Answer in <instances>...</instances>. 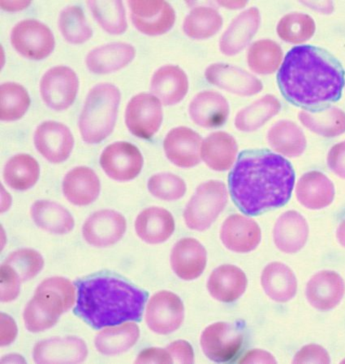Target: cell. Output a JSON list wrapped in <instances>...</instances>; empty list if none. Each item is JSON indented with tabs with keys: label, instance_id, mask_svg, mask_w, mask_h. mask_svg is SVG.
<instances>
[{
	"label": "cell",
	"instance_id": "2e32d148",
	"mask_svg": "<svg viewBox=\"0 0 345 364\" xmlns=\"http://www.w3.org/2000/svg\"><path fill=\"white\" fill-rule=\"evenodd\" d=\"M220 240L226 249L238 254H247L259 247L262 231L254 220L235 214L227 217L222 225Z\"/></svg>",
	"mask_w": 345,
	"mask_h": 364
},
{
	"label": "cell",
	"instance_id": "9f6ffc18",
	"mask_svg": "<svg viewBox=\"0 0 345 364\" xmlns=\"http://www.w3.org/2000/svg\"><path fill=\"white\" fill-rule=\"evenodd\" d=\"M343 363H345V360L343 361Z\"/></svg>",
	"mask_w": 345,
	"mask_h": 364
},
{
	"label": "cell",
	"instance_id": "f35d334b",
	"mask_svg": "<svg viewBox=\"0 0 345 364\" xmlns=\"http://www.w3.org/2000/svg\"><path fill=\"white\" fill-rule=\"evenodd\" d=\"M282 60V47L272 40L258 41L249 49V67L259 75H269L277 72Z\"/></svg>",
	"mask_w": 345,
	"mask_h": 364
},
{
	"label": "cell",
	"instance_id": "681fc988",
	"mask_svg": "<svg viewBox=\"0 0 345 364\" xmlns=\"http://www.w3.org/2000/svg\"><path fill=\"white\" fill-rule=\"evenodd\" d=\"M327 166L339 178L345 179V141L332 146L327 155Z\"/></svg>",
	"mask_w": 345,
	"mask_h": 364
},
{
	"label": "cell",
	"instance_id": "e0dca14e",
	"mask_svg": "<svg viewBox=\"0 0 345 364\" xmlns=\"http://www.w3.org/2000/svg\"><path fill=\"white\" fill-rule=\"evenodd\" d=\"M202 137L192 129L180 127L172 129L163 142L166 156L175 166L190 168L201 161Z\"/></svg>",
	"mask_w": 345,
	"mask_h": 364
},
{
	"label": "cell",
	"instance_id": "ba28073f",
	"mask_svg": "<svg viewBox=\"0 0 345 364\" xmlns=\"http://www.w3.org/2000/svg\"><path fill=\"white\" fill-rule=\"evenodd\" d=\"M11 42L17 51L29 60H43L55 48V38L51 29L35 20L17 23L11 31Z\"/></svg>",
	"mask_w": 345,
	"mask_h": 364
},
{
	"label": "cell",
	"instance_id": "44dd1931",
	"mask_svg": "<svg viewBox=\"0 0 345 364\" xmlns=\"http://www.w3.org/2000/svg\"><path fill=\"white\" fill-rule=\"evenodd\" d=\"M207 254L195 238H183L175 245L171 254V267L178 277L185 281L200 278L206 269Z\"/></svg>",
	"mask_w": 345,
	"mask_h": 364
},
{
	"label": "cell",
	"instance_id": "d6a6232c",
	"mask_svg": "<svg viewBox=\"0 0 345 364\" xmlns=\"http://www.w3.org/2000/svg\"><path fill=\"white\" fill-rule=\"evenodd\" d=\"M269 145L278 154L289 158L302 156L307 149L305 134L296 123L291 121H279L269 130Z\"/></svg>",
	"mask_w": 345,
	"mask_h": 364
},
{
	"label": "cell",
	"instance_id": "1f68e13d",
	"mask_svg": "<svg viewBox=\"0 0 345 364\" xmlns=\"http://www.w3.org/2000/svg\"><path fill=\"white\" fill-rule=\"evenodd\" d=\"M238 151L237 141L230 134L218 132L210 134L202 144L201 157L215 171L230 170L235 163Z\"/></svg>",
	"mask_w": 345,
	"mask_h": 364
},
{
	"label": "cell",
	"instance_id": "7402d4cb",
	"mask_svg": "<svg viewBox=\"0 0 345 364\" xmlns=\"http://www.w3.org/2000/svg\"><path fill=\"white\" fill-rule=\"evenodd\" d=\"M309 234L307 220L297 211L288 210L279 217L274 226V243L284 254H296L306 245Z\"/></svg>",
	"mask_w": 345,
	"mask_h": 364
},
{
	"label": "cell",
	"instance_id": "83f0119b",
	"mask_svg": "<svg viewBox=\"0 0 345 364\" xmlns=\"http://www.w3.org/2000/svg\"><path fill=\"white\" fill-rule=\"evenodd\" d=\"M150 90L163 105H175L182 101L188 92V78L177 66L162 67L152 77Z\"/></svg>",
	"mask_w": 345,
	"mask_h": 364
},
{
	"label": "cell",
	"instance_id": "f5cc1de1",
	"mask_svg": "<svg viewBox=\"0 0 345 364\" xmlns=\"http://www.w3.org/2000/svg\"><path fill=\"white\" fill-rule=\"evenodd\" d=\"M240 363H277L276 359L267 351L253 350L245 355Z\"/></svg>",
	"mask_w": 345,
	"mask_h": 364
},
{
	"label": "cell",
	"instance_id": "9a60e30c",
	"mask_svg": "<svg viewBox=\"0 0 345 364\" xmlns=\"http://www.w3.org/2000/svg\"><path fill=\"white\" fill-rule=\"evenodd\" d=\"M128 5L133 25L144 34L157 36L174 26L175 11L165 1H130Z\"/></svg>",
	"mask_w": 345,
	"mask_h": 364
},
{
	"label": "cell",
	"instance_id": "b9f144b4",
	"mask_svg": "<svg viewBox=\"0 0 345 364\" xmlns=\"http://www.w3.org/2000/svg\"><path fill=\"white\" fill-rule=\"evenodd\" d=\"M316 26L311 16L294 13L286 15L277 26L279 37L286 43L300 44L311 39L315 33Z\"/></svg>",
	"mask_w": 345,
	"mask_h": 364
},
{
	"label": "cell",
	"instance_id": "7a4b0ae2",
	"mask_svg": "<svg viewBox=\"0 0 345 364\" xmlns=\"http://www.w3.org/2000/svg\"><path fill=\"white\" fill-rule=\"evenodd\" d=\"M277 81L280 91L289 102L314 110L340 100L344 70L325 50L314 46H298L286 55Z\"/></svg>",
	"mask_w": 345,
	"mask_h": 364
},
{
	"label": "cell",
	"instance_id": "bcb514c9",
	"mask_svg": "<svg viewBox=\"0 0 345 364\" xmlns=\"http://www.w3.org/2000/svg\"><path fill=\"white\" fill-rule=\"evenodd\" d=\"M148 190L152 196L168 202L179 200L187 190L183 179L170 173H158L150 178Z\"/></svg>",
	"mask_w": 345,
	"mask_h": 364
},
{
	"label": "cell",
	"instance_id": "f6af8a7d",
	"mask_svg": "<svg viewBox=\"0 0 345 364\" xmlns=\"http://www.w3.org/2000/svg\"><path fill=\"white\" fill-rule=\"evenodd\" d=\"M4 264L9 267L23 283L32 279L42 271L44 261L42 255L36 250L21 249L11 252Z\"/></svg>",
	"mask_w": 345,
	"mask_h": 364
},
{
	"label": "cell",
	"instance_id": "7dc6e473",
	"mask_svg": "<svg viewBox=\"0 0 345 364\" xmlns=\"http://www.w3.org/2000/svg\"><path fill=\"white\" fill-rule=\"evenodd\" d=\"M0 272H1V301H13L20 294L21 282L4 263Z\"/></svg>",
	"mask_w": 345,
	"mask_h": 364
},
{
	"label": "cell",
	"instance_id": "d4e9b609",
	"mask_svg": "<svg viewBox=\"0 0 345 364\" xmlns=\"http://www.w3.org/2000/svg\"><path fill=\"white\" fill-rule=\"evenodd\" d=\"M248 279L242 269L223 265L210 274L207 282L210 295L224 303L236 301L247 291Z\"/></svg>",
	"mask_w": 345,
	"mask_h": 364
},
{
	"label": "cell",
	"instance_id": "ac0fdd59",
	"mask_svg": "<svg viewBox=\"0 0 345 364\" xmlns=\"http://www.w3.org/2000/svg\"><path fill=\"white\" fill-rule=\"evenodd\" d=\"M205 76L210 84L242 97L254 96L262 90V82L254 75L229 64H212Z\"/></svg>",
	"mask_w": 345,
	"mask_h": 364
},
{
	"label": "cell",
	"instance_id": "4dcf8cb0",
	"mask_svg": "<svg viewBox=\"0 0 345 364\" xmlns=\"http://www.w3.org/2000/svg\"><path fill=\"white\" fill-rule=\"evenodd\" d=\"M136 50L130 44L113 43L91 50L86 57L91 72L107 74L125 68L135 57Z\"/></svg>",
	"mask_w": 345,
	"mask_h": 364
},
{
	"label": "cell",
	"instance_id": "f1b7e54d",
	"mask_svg": "<svg viewBox=\"0 0 345 364\" xmlns=\"http://www.w3.org/2000/svg\"><path fill=\"white\" fill-rule=\"evenodd\" d=\"M135 230L140 239L150 245L165 242L175 231V221L168 210L152 207L142 211L135 222Z\"/></svg>",
	"mask_w": 345,
	"mask_h": 364
},
{
	"label": "cell",
	"instance_id": "ffe728a7",
	"mask_svg": "<svg viewBox=\"0 0 345 364\" xmlns=\"http://www.w3.org/2000/svg\"><path fill=\"white\" fill-rule=\"evenodd\" d=\"M345 283L340 274L333 271H321L309 280L306 296L308 302L319 311L335 309L342 301Z\"/></svg>",
	"mask_w": 345,
	"mask_h": 364
},
{
	"label": "cell",
	"instance_id": "ab89813d",
	"mask_svg": "<svg viewBox=\"0 0 345 364\" xmlns=\"http://www.w3.org/2000/svg\"><path fill=\"white\" fill-rule=\"evenodd\" d=\"M223 26V19L214 9L196 8L187 16L184 31L191 38L202 40L214 36Z\"/></svg>",
	"mask_w": 345,
	"mask_h": 364
},
{
	"label": "cell",
	"instance_id": "5b68a950",
	"mask_svg": "<svg viewBox=\"0 0 345 364\" xmlns=\"http://www.w3.org/2000/svg\"><path fill=\"white\" fill-rule=\"evenodd\" d=\"M120 92L108 83L93 87L88 94L79 120L84 142L96 144L113 132L120 102Z\"/></svg>",
	"mask_w": 345,
	"mask_h": 364
},
{
	"label": "cell",
	"instance_id": "6da1fadb",
	"mask_svg": "<svg viewBox=\"0 0 345 364\" xmlns=\"http://www.w3.org/2000/svg\"><path fill=\"white\" fill-rule=\"evenodd\" d=\"M232 200L244 214L259 215L283 207L295 185L289 161L267 150L241 152L229 177Z\"/></svg>",
	"mask_w": 345,
	"mask_h": 364
},
{
	"label": "cell",
	"instance_id": "484cf974",
	"mask_svg": "<svg viewBox=\"0 0 345 364\" xmlns=\"http://www.w3.org/2000/svg\"><path fill=\"white\" fill-rule=\"evenodd\" d=\"M259 11L251 8L232 21L220 40V50L226 55H235L247 47L260 26Z\"/></svg>",
	"mask_w": 345,
	"mask_h": 364
},
{
	"label": "cell",
	"instance_id": "f907efd6",
	"mask_svg": "<svg viewBox=\"0 0 345 364\" xmlns=\"http://www.w3.org/2000/svg\"><path fill=\"white\" fill-rule=\"evenodd\" d=\"M171 355L173 363H192L195 362L194 350L191 345L184 340H178L167 348Z\"/></svg>",
	"mask_w": 345,
	"mask_h": 364
},
{
	"label": "cell",
	"instance_id": "7c38bea8",
	"mask_svg": "<svg viewBox=\"0 0 345 364\" xmlns=\"http://www.w3.org/2000/svg\"><path fill=\"white\" fill-rule=\"evenodd\" d=\"M143 157L136 146L116 142L104 149L101 164L110 178L118 181H131L138 177L143 166Z\"/></svg>",
	"mask_w": 345,
	"mask_h": 364
},
{
	"label": "cell",
	"instance_id": "816d5d0a",
	"mask_svg": "<svg viewBox=\"0 0 345 364\" xmlns=\"http://www.w3.org/2000/svg\"><path fill=\"white\" fill-rule=\"evenodd\" d=\"M137 363H172L173 360L168 350L161 348L144 350L138 357Z\"/></svg>",
	"mask_w": 345,
	"mask_h": 364
},
{
	"label": "cell",
	"instance_id": "52a82bcc",
	"mask_svg": "<svg viewBox=\"0 0 345 364\" xmlns=\"http://www.w3.org/2000/svg\"><path fill=\"white\" fill-rule=\"evenodd\" d=\"M241 328L230 322H216L205 328L200 343L205 355L216 363L230 362L243 344Z\"/></svg>",
	"mask_w": 345,
	"mask_h": 364
},
{
	"label": "cell",
	"instance_id": "e575fe53",
	"mask_svg": "<svg viewBox=\"0 0 345 364\" xmlns=\"http://www.w3.org/2000/svg\"><path fill=\"white\" fill-rule=\"evenodd\" d=\"M298 117L304 126L319 136L336 138L345 132V113L341 109L304 110Z\"/></svg>",
	"mask_w": 345,
	"mask_h": 364
},
{
	"label": "cell",
	"instance_id": "3957f363",
	"mask_svg": "<svg viewBox=\"0 0 345 364\" xmlns=\"http://www.w3.org/2000/svg\"><path fill=\"white\" fill-rule=\"evenodd\" d=\"M77 287L75 314L93 328L141 321L148 294L127 282L97 277L81 281Z\"/></svg>",
	"mask_w": 345,
	"mask_h": 364
},
{
	"label": "cell",
	"instance_id": "c3c4849f",
	"mask_svg": "<svg viewBox=\"0 0 345 364\" xmlns=\"http://www.w3.org/2000/svg\"><path fill=\"white\" fill-rule=\"evenodd\" d=\"M292 363H330L331 357L323 346L317 344H309L297 352Z\"/></svg>",
	"mask_w": 345,
	"mask_h": 364
},
{
	"label": "cell",
	"instance_id": "d6986e66",
	"mask_svg": "<svg viewBox=\"0 0 345 364\" xmlns=\"http://www.w3.org/2000/svg\"><path fill=\"white\" fill-rule=\"evenodd\" d=\"M88 350L83 340L75 337L55 338L34 346L33 358L37 363H78L86 360Z\"/></svg>",
	"mask_w": 345,
	"mask_h": 364
},
{
	"label": "cell",
	"instance_id": "277c9868",
	"mask_svg": "<svg viewBox=\"0 0 345 364\" xmlns=\"http://www.w3.org/2000/svg\"><path fill=\"white\" fill-rule=\"evenodd\" d=\"M74 302L75 289L71 282L62 277L45 279L25 309L26 328L32 333L48 330Z\"/></svg>",
	"mask_w": 345,
	"mask_h": 364
},
{
	"label": "cell",
	"instance_id": "8fae6325",
	"mask_svg": "<svg viewBox=\"0 0 345 364\" xmlns=\"http://www.w3.org/2000/svg\"><path fill=\"white\" fill-rule=\"evenodd\" d=\"M184 318V304L178 296L171 291L156 293L146 307V324L156 333L169 334L177 331Z\"/></svg>",
	"mask_w": 345,
	"mask_h": 364
},
{
	"label": "cell",
	"instance_id": "7bdbcfd3",
	"mask_svg": "<svg viewBox=\"0 0 345 364\" xmlns=\"http://www.w3.org/2000/svg\"><path fill=\"white\" fill-rule=\"evenodd\" d=\"M88 5L105 31L112 34H121L128 27L125 9L121 1H89Z\"/></svg>",
	"mask_w": 345,
	"mask_h": 364
},
{
	"label": "cell",
	"instance_id": "836d02e7",
	"mask_svg": "<svg viewBox=\"0 0 345 364\" xmlns=\"http://www.w3.org/2000/svg\"><path fill=\"white\" fill-rule=\"evenodd\" d=\"M31 213L34 224L50 233L67 234L74 228L72 215L61 205L54 202L37 201L32 205Z\"/></svg>",
	"mask_w": 345,
	"mask_h": 364
},
{
	"label": "cell",
	"instance_id": "4fadbf2b",
	"mask_svg": "<svg viewBox=\"0 0 345 364\" xmlns=\"http://www.w3.org/2000/svg\"><path fill=\"white\" fill-rule=\"evenodd\" d=\"M34 144L46 160L58 164L66 161L71 154L74 139L66 125L48 121L42 123L35 131Z\"/></svg>",
	"mask_w": 345,
	"mask_h": 364
},
{
	"label": "cell",
	"instance_id": "5bb4252c",
	"mask_svg": "<svg viewBox=\"0 0 345 364\" xmlns=\"http://www.w3.org/2000/svg\"><path fill=\"white\" fill-rule=\"evenodd\" d=\"M126 220L113 210H102L91 215L83 228L86 242L95 247L104 248L119 242L126 232Z\"/></svg>",
	"mask_w": 345,
	"mask_h": 364
},
{
	"label": "cell",
	"instance_id": "30bf717a",
	"mask_svg": "<svg viewBox=\"0 0 345 364\" xmlns=\"http://www.w3.org/2000/svg\"><path fill=\"white\" fill-rule=\"evenodd\" d=\"M162 122V105L156 97L148 93H140L128 102L125 123L133 136L149 139L160 130Z\"/></svg>",
	"mask_w": 345,
	"mask_h": 364
},
{
	"label": "cell",
	"instance_id": "60d3db41",
	"mask_svg": "<svg viewBox=\"0 0 345 364\" xmlns=\"http://www.w3.org/2000/svg\"><path fill=\"white\" fill-rule=\"evenodd\" d=\"M0 97V117L2 121L11 122L21 119L31 105V98L25 87L13 82L1 85Z\"/></svg>",
	"mask_w": 345,
	"mask_h": 364
},
{
	"label": "cell",
	"instance_id": "9c48e42d",
	"mask_svg": "<svg viewBox=\"0 0 345 364\" xmlns=\"http://www.w3.org/2000/svg\"><path fill=\"white\" fill-rule=\"evenodd\" d=\"M78 86V76L73 69L63 66L52 68L41 80V96L49 108L63 111L73 104Z\"/></svg>",
	"mask_w": 345,
	"mask_h": 364
},
{
	"label": "cell",
	"instance_id": "ee69618b",
	"mask_svg": "<svg viewBox=\"0 0 345 364\" xmlns=\"http://www.w3.org/2000/svg\"><path fill=\"white\" fill-rule=\"evenodd\" d=\"M58 28L66 41L73 44L84 43L93 35L83 10L69 6L62 10L58 18Z\"/></svg>",
	"mask_w": 345,
	"mask_h": 364
},
{
	"label": "cell",
	"instance_id": "4316f807",
	"mask_svg": "<svg viewBox=\"0 0 345 364\" xmlns=\"http://www.w3.org/2000/svg\"><path fill=\"white\" fill-rule=\"evenodd\" d=\"M101 189V181L95 171L85 166L72 169L63 181L64 196L76 205H86L95 202Z\"/></svg>",
	"mask_w": 345,
	"mask_h": 364
},
{
	"label": "cell",
	"instance_id": "8d00e7d4",
	"mask_svg": "<svg viewBox=\"0 0 345 364\" xmlns=\"http://www.w3.org/2000/svg\"><path fill=\"white\" fill-rule=\"evenodd\" d=\"M282 104L279 100L272 95H266L240 111L235 126L240 132H255L278 114Z\"/></svg>",
	"mask_w": 345,
	"mask_h": 364
},
{
	"label": "cell",
	"instance_id": "db71d44e",
	"mask_svg": "<svg viewBox=\"0 0 345 364\" xmlns=\"http://www.w3.org/2000/svg\"><path fill=\"white\" fill-rule=\"evenodd\" d=\"M336 239L339 244L345 249V220L339 225L336 229Z\"/></svg>",
	"mask_w": 345,
	"mask_h": 364
},
{
	"label": "cell",
	"instance_id": "74e56055",
	"mask_svg": "<svg viewBox=\"0 0 345 364\" xmlns=\"http://www.w3.org/2000/svg\"><path fill=\"white\" fill-rule=\"evenodd\" d=\"M40 168L36 160L27 154H19L6 164L4 179L11 189L26 191L31 189L39 178Z\"/></svg>",
	"mask_w": 345,
	"mask_h": 364
},
{
	"label": "cell",
	"instance_id": "f546056e",
	"mask_svg": "<svg viewBox=\"0 0 345 364\" xmlns=\"http://www.w3.org/2000/svg\"><path fill=\"white\" fill-rule=\"evenodd\" d=\"M261 284L266 295L278 303L294 299L297 291V280L294 272L285 264L272 262L263 269Z\"/></svg>",
	"mask_w": 345,
	"mask_h": 364
},
{
	"label": "cell",
	"instance_id": "603a6c76",
	"mask_svg": "<svg viewBox=\"0 0 345 364\" xmlns=\"http://www.w3.org/2000/svg\"><path fill=\"white\" fill-rule=\"evenodd\" d=\"M296 196L297 201L309 210L324 209L334 201L335 186L324 173L308 172L298 181Z\"/></svg>",
	"mask_w": 345,
	"mask_h": 364
},
{
	"label": "cell",
	"instance_id": "cb8c5ba5",
	"mask_svg": "<svg viewBox=\"0 0 345 364\" xmlns=\"http://www.w3.org/2000/svg\"><path fill=\"white\" fill-rule=\"evenodd\" d=\"M230 105L220 93L204 91L190 103L189 112L192 122L204 128H218L230 116Z\"/></svg>",
	"mask_w": 345,
	"mask_h": 364
},
{
	"label": "cell",
	"instance_id": "11a10c76",
	"mask_svg": "<svg viewBox=\"0 0 345 364\" xmlns=\"http://www.w3.org/2000/svg\"><path fill=\"white\" fill-rule=\"evenodd\" d=\"M221 5L229 9H242L244 7L247 2H220Z\"/></svg>",
	"mask_w": 345,
	"mask_h": 364
},
{
	"label": "cell",
	"instance_id": "8992f818",
	"mask_svg": "<svg viewBox=\"0 0 345 364\" xmlns=\"http://www.w3.org/2000/svg\"><path fill=\"white\" fill-rule=\"evenodd\" d=\"M224 182L208 181L197 188L184 211L185 225L191 230L202 232L214 224L227 203Z\"/></svg>",
	"mask_w": 345,
	"mask_h": 364
},
{
	"label": "cell",
	"instance_id": "d590c367",
	"mask_svg": "<svg viewBox=\"0 0 345 364\" xmlns=\"http://www.w3.org/2000/svg\"><path fill=\"white\" fill-rule=\"evenodd\" d=\"M140 330L135 323L130 322L118 327L105 328L96 338V348L104 355L124 353L136 344Z\"/></svg>",
	"mask_w": 345,
	"mask_h": 364
}]
</instances>
